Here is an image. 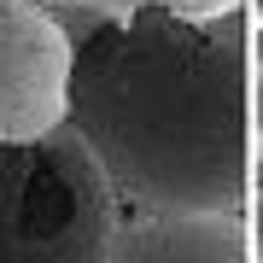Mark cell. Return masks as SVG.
<instances>
[{
	"instance_id": "cell-7",
	"label": "cell",
	"mask_w": 263,
	"mask_h": 263,
	"mask_svg": "<svg viewBox=\"0 0 263 263\" xmlns=\"http://www.w3.org/2000/svg\"><path fill=\"white\" fill-rule=\"evenodd\" d=\"M252 53H257V65H263V24H257V35H252Z\"/></svg>"
},
{
	"instance_id": "cell-5",
	"label": "cell",
	"mask_w": 263,
	"mask_h": 263,
	"mask_svg": "<svg viewBox=\"0 0 263 263\" xmlns=\"http://www.w3.org/2000/svg\"><path fill=\"white\" fill-rule=\"evenodd\" d=\"M65 6H82V12H100V18H129V12H146V6H170V12H234L240 0H65Z\"/></svg>"
},
{
	"instance_id": "cell-3",
	"label": "cell",
	"mask_w": 263,
	"mask_h": 263,
	"mask_svg": "<svg viewBox=\"0 0 263 263\" xmlns=\"http://www.w3.org/2000/svg\"><path fill=\"white\" fill-rule=\"evenodd\" d=\"M70 41L41 6L0 0V141H41L65 129Z\"/></svg>"
},
{
	"instance_id": "cell-4",
	"label": "cell",
	"mask_w": 263,
	"mask_h": 263,
	"mask_svg": "<svg viewBox=\"0 0 263 263\" xmlns=\"http://www.w3.org/2000/svg\"><path fill=\"white\" fill-rule=\"evenodd\" d=\"M105 263H252V234L240 211L216 216H129Z\"/></svg>"
},
{
	"instance_id": "cell-6",
	"label": "cell",
	"mask_w": 263,
	"mask_h": 263,
	"mask_svg": "<svg viewBox=\"0 0 263 263\" xmlns=\"http://www.w3.org/2000/svg\"><path fill=\"white\" fill-rule=\"evenodd\" d=\"M252 129L263 135V76H257V82H252Z\"/></svg>"
},
{
	"instance_id": "cell-1",
	"label": "cell",
	"mask_w": 263,
	"mask_h": 263,
	"mask_svg": "<svg viewBox=\"0 0 263 263\" xmlns=\"http://www.w3.org/2000/svg\"><path fill=\"white\" fill-rule=\"evenodd\" d=\"M252 24L246 12L146 6L100 18L70 53L65 129L111 193L146 216H216L252 193Z\"/></svg>"
},
{
	"instance_id": "cell-2",
	"label": "cell",
	"mask_w": 263,
	"mask_h": 263,
	"mask_svg": "<svg viewBox=\"0 0 263 263\" xmlns=\"http://www.w3.org/2000/svg\"><path fill=\"white\" fill-rule=\"evenodd\" d=\"M117 193L70 129L0 141V263H105Z\"/></svg>"
},
{
	"instance_id": "cell-8",
	"label": "cell",
	"mask_w": 263,
	"mask_h": 263,
	"mask_svg": "<svg viewBox=\"0 0 263 263\" xmlns=\"http://www.w3.org/2000/svg\"><path fill=\"white\" fill-rule=\"evenodd\" d=\"M252 181H257V193H263V170H257V176H252Z\"/></svg>"
}]
</instances>
